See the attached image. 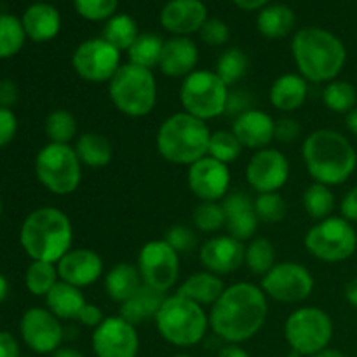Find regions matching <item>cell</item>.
Returning a JSON list of instances; mask_svg holds the SVG:
<instances>
[{
    "instance_id": "1",
    "label": "cell",
    "mask_w": 357,
    "mask_h": 357,
    "mask_svg": "<svg viewBox=\"0 0 357 357\" xmlns=\"http://www.w3.org/2000/svg\"><path fill=\"white\" fill-rule=\"evenodd\" d=\"M268 314L267 295L253 282L225 288L209 310V328L227 344H243L264 328Z\"/></svg>"
},
{
    "instance_id": "2",
    "label": "cell",
    "mask_w": 357,
    "mask_h": 357,
    "mask_svg": "<svg viewBox=\"0 0 357 357\" xmlns=\"http://www.w3.org/2000/svg\"><path fill=\"white\" fill-rule=\"evenodd\" d=\"M291 54L298 73L314 84H328L337 79L347 63L344 42L319 26L302 28L291 40Z\"/></svg>"
},
{
    "instance_id": "3",
    "label": "cell",
    "mask_w": 357,
    "mask_h": 357,
    "mask_svg": "<svg viewBox=\"0 0 357 357\" xmlns=\"http://www.w3.org/2000/svg\"><path fill=\"white\" fill-rule=\"evenodd\" d=\"M302 157L316 183L337 187L345 183L357 167V152L349 138L333 129H316L302 145Z\"/></svg>"
},
{
    "instance_id": "4",
    "label": "cell",
    "mask_w": 357,
    "mask_h": 357,
    "mask_svg": "<svg viewBox=\"0 0 357 357\" xmlns=\"http://www.w3.org/2000/svg\"><path fill=\"white\" fill-rule=\"evenodd\" d=\"M73 243V227L61 209L44 206L24 218L20 229V244L24 253L37 261L58 264Z\"/></svg>"
},
{
    "instance_id": "5",
    "label": "cell",
    "mask_w": 357,
    "mask_h": 357,
    "mask_svg": "<svg viewBox=\"0 0 357 357\" xmlns=\"http://www.w3.org/2000/svg\"><path fill=\"white\" fill-rule=\"evenodd\" d=\"M211 131L208 122L195 119L187 112L167 117L157 131L155 146L162 159L171 164L192 166L208 155Z\"/></svg>"
},
{
    "instance_id": "6",
    "label": "cell",
    "mask_w": 357,
    "mask_h": 357,
    "mask_svg": "<svg viewBox=\"0 0 357 357\" xmlns=\"http://www.w3.org/2000/svg\"><path fill=\"white\" fill-rule=\"evenodd\" d=\"M153 321L160 337L176 347L197 345L206 337L209 326L204 307L178 293L166 296Z\"/></svg>"
},
{
    "instance_id": "7",
    "label": "cell",
    "mask_w": 357,
    "mask_h": 357,
    "mask_svg": "<svg viewBox=\"0 0 357 357\" xmlns=\"http://www.w3.org/2000/svg\"><path fill=\"white\" fill-rule=\"evenodd\" d=\"M108 94L114 107L131 119L146 117L157 105V80L152 70L124 63L108 82Z\"/></svg>"
},
{
    "instance_id": "8",
    "label": "cell",
    "mask_w": 357,
    "mask_h": 357,
    "mask_svg": "<svg viewBox=\"0 0 357 357\" xmlns=\"http://www.w3.org/2000/svg\"><path fill=\"white\" fill-rule=\"evenodd\" d=\"M35 174L51 194L70 195L80 187L82 162L72 145L47 143L35 157Z\"/></svg>"
},
{
    "instance_id": "9",
    "label": "cell",
    "mask_w": 357,
    "mask_h": 357,
    "mask_svg": "<svg viewBox=\"0 0 357 357\" xmlns=\"http://www.w3.org/2000/svg\"><path fill=\"white\" fill-rule=\"evenodd\" d=\"M230 87L209 70H195L180 86V103L183 112L208 122L227 110Z\"/></svg>"
},
{
    "instance_id": "10",
    "label": "cell",
    "mask_w": 357,
    "mask_h": 357,
    "mask_svg": "<svg viewBox=\"0 0 357 357\" xmlns=\"http://www.w3.org/2000/svg\"><path fill=\"white\" fill-rule=\"evenodd\" d=\"M284 338L293 352L312 357L330 345L333 321L319 307H300L286 319Z\"/></svg>"
},
{
    "instance_id": "11",
    "label": "cell",
    "mask_w": 357,
    "mask_h": 357,
    "mask_svg": "<svg viewBox=\"0 0 357 357\" xmlns=\"http://www.w3.org/2000/svg\"><path fill=\"white\" fill-rule=\"evenodd\" d=\"M303 243L307 251L317 260L340 264L356 253L357 234L351 222L342 216H330L310 227Z\"/></svg>"
},
{
    "instance_id": "12",
    "label": "cell",
    "mask_w": 357,
    "mask_h": 357,
    "mask_svg": "<svg viewBox=\"0 0 357 357\" xmlns=\"http://www.w3.org/2000/svg\"><path fill=\"white\" fill-rule=\"evenodd\" d=\"M121 59V51L103 37L87 38L73 51L72 66L77 75L86 82L103 84L114 79L122 66Z\"/></svg>"
},
{
    "instance_id": "13",
    "label": "cell",
    "mask_w": 357,
    "mask_h": 357,
    "mask_svg": "<svg viewBox=\"0 0 357 357\" xmlns=\"http://www.w3.org/2000/svg\"><path fill=\"white\" fill-rule=\"evenodd\" d=\"M314 284L312 274L305 265L298 261H281L261 278L260 288L267 298L275 302L300 303L312 295Z\"/></svg>"
},
{
    "instance_id": "14",
    "label": "cell",
    "mask_w": 357,
    "mask_h": 357,
    "mask_svg": "<svg viewBox=\"0 0 357 357\" xmlns=\"http://www.w3.org/2000/svg\"><path fill=\"white\" fill-rule=\"evenodd\" d=\"M136 267L143 284L166 293L176 286L180 278V255L164 239L149 241L139 250Z\"/></svg>"
},
{
    "instance_id": "15",
    "label": "cell",
    "mask_w": 357,
    "mask_h": 357,
    "mask_svg": "<svg viewBox=\"0 0 357 357\" xmlns=\"http://www.w3.org/2000/svg\"><path fill=\"white\" fill-rule=\"evenodd\" d=\"M20 333L30 351L37 354H52L61 347L65 330L61 319L51 310L33 307L23 314L20 321Z\"/></svg>"
},
{
    "instance_id": "16",
    "label": "cell",
    "mask_w": 357,
    "mask_h": 357,
    "mask_svg": "<svg viewBox=\"0 0 357 357\" xmlns=\"http://www.w3.org/2000/svg\"><path fill=\"white\" fill-rule=\"evenodd\" d=\"M91 344L96 357H136L139 351L136 326L121 316L105 317L103 323L94 328Z\"/></svg>"
},
{
    "instance_id": "17",
    "label": "cell",
    "mask_w": 357,
    "mask_h": 357,
    "mask_svg": "<svg viewBox=\"0 0 357 357\" xmlns=\"http://www.w3.org/2000/svg\"><path fill=\"white\" fill-rule=\"evenodd\" d=\"M291 166L288 157L275 149H261L253 153L246 166V181L258 194L279 192L289 180Z\"/></svg>"
},
{
    "instance_id": "18",
    "label": "cell",
    "mask_w": 357,
    "mask_h": 357,
    "mask_svg": "<svg viewBox=\"0 0 357 357\" xmlns=\"http://www.w3.org/2000/svg\"><path fill=\"white\" fill-rule=\"evenodd\" d=\"M188 190L201 202H220L229 195L230 169L227 164L206 155L188 166Z\"/></svg>"
},
{
    "instance_id": "19",
    "label": "cell",
    "mask_w": 357,
    "mask_h": 357,
    "mask_svg": "<svg viewBox=\"0 0 357 357\" xmlns=\"http://www.w3.org/2000/svg\"><path fill=\"white\" fill-rule=\"evenodd\" d=\"M246 246L241 241L227 236H213L199 250L202 268L216 275H229L244 265Z\"/></svg>"
},
{
    "instance_id": "20",
    "label": "cell",
    "mask_w": 357,
    "mask_h": 357,
    "mask_svg": "<svg viewBox=\"0 0 357 357\" xmlns=\"http://www.w3.org/2000/svg\"><path fill=\"white\" fill-rule=\"evenodd\" d=\"M159 20L173 37H188L201 31L208 21V7L202 0H169L160 10Z\"/></svg>"
},
{
    "instance_id": "21",
    "label": "cell",
    "mask_w": 357,
    "mask_h": 357,
    "mask_svg": "<svg viewBox=\"0 0 357 357\" xmlns=\"http://www.w3.org/2000/svg\"><path fill=\"white\" fill-rule=\"evenodd\" d=\"M56 268L59 281L82 289L94 284L103 275V260L89 248H75L56 264Z\"/></svg>"
},
{
    "instance_id": "22",
    "label": "cell",
    "mask_w": 357,
    "mask_h": 357,
    "mask_svg": "<svg viewBox=\"0 0 357 357\" xmlns=\"http://www.w3.org/2000/svg\"><path fill=\"white\" fill-rule=\"evenodd\" d=\"M225 211V229L230 237L246 243L253 239L258 230V216L255 213V201L244 192H232L222 201Z\"/></svg>"
},
{
    "instance_id": "23",
    "label": "cell",
    "mask_w": 357,
    "mask_h": 357,
    "mask_svg": "<svg viewBox=\"0 0 357 357\" xmlns=\"http://www.w3.org/2000/svg\"><path fill=\"white\" fill-rule=\"evenodd\" d=\"M230 131L236 135L244 149L258 152L261 149H267L271 142H274L275 121L267 112L253 108L234 119Z\"/></svg>"
},
{
    "instance_id": "24",
    "label": "cell",
    "mask_w": 357,
    "mask_h": 357,
    "mask_svg": "<svg viewBox=\"0 0 357 357\" xmlns=\"http://www.w3.org/2000/svg\"><path fill=\"white\" fill-rule=\"evenodd\" d=\"M199 63V49L190 37H171L164 42L159 68L171 79L190 75Z\"/></svg>"
},
{
    "instance_id": "25",
    "label": "cell",
    "mask_w": 357,
    "mask_h": 357,
    "mask_svg": "<svg viewBox=\"0 0 357 357\" xmlns=\"http://www.w3.org/2000/svg\"><path fill=\"white\" fill-rule=\"evenodd\" d=\"M21 23L26 37L40 44L58 37L61 30V14L51 3L37 2L24 10Z\"/></svg>"
},
{
    "instance_id": "26",
    "label": "cell",
    "mask_w": 357,
    "mask_h": 357,
    "mask_svg": "<svg viewBox=\"0 0 357 357\" xmlns=\"http://www.w3.org/2000/svg\"><path fill=\"white\" fill-rule=\"evenodd\" d=\"M309 94V82L300 73H284L272 82L268 100L275 110L293 114L303 107Z\"/></svg>"
},
{
    "instance_id": "27",
    "label": "cell",
    "mask_w": 357,
    "mask_h": 357,
    "mask_svg": "<svg viewBox=\"0 0 357 357\" xmlns=\"http://www.w3.org/2000/svg\"><path fill=\"white\" fill-rule=\"evenodd\" d=\"M225 291V282L216 274L208 271L195 272L188 275L178 288V295L199 303L201 307H213L216 300Z\"/></svg>"
},
{
    "instance_id": "28",
    "label": "cell",
    "mask_w": 357,
    "mask_h": 357,
    "mask_svg": "<svg viewBox=\"0 0 357 357\" xmlns=\"http://www.w3.org/2000/svg\"><path fill=\"white\" fill-rule=\"evenodd\" d=\"M164 300H166V293L157 291V289L143 284L128 302L122 303L119 316L124 317L128 323L138 326V324L146 323V321L155 319Z\"/></svg>"
},
{
    "instance_id": "29",
    "label": "cell",
    "mask_w": 357,
    "mask_h": 357,
    "mask_svg": "<svg viewBox=\"0 0 357 357\" xmlns=\"http://www.w3.org/2000/svg\"><path fill=\"white\" fill-rule=\"evenodd\" d=\"M143 286V279L136 265L121 264L114 265L110 271L105 274V291L107 296L115 303H124L138 291Z\"/></svg>"
},
{
    "instance_id": "30",
    "label": "cell",
    "mask_w": 357,
    "mask_h": 357,
    "mask_svg": "<svg viewBox=\"0 0 357 357\" xmlns=\"http://www.w3.org/2000/svg\"><path fill=\"white\" fill-rule=\"evenodd\" d=\"M86 296L82 295V289L68 284V282L58 281L54 288L45 296V309L51 310L58 319L70 321L79 317L80 310L86 305Z\"/></svg>"
},
{
    "instance_id": "31",
    "label": "cell",
    "mask_w": 357,
    "mask_h": 357,
    "mask_svg": "<svg viewBox=\"0 0 357 357\" xmlns=\"http://www.w3.org/2000/svg\"><path fill=\"white\" fill-rule=\"evenodd\" d=\"M75 152L82 166L91 169L107 167L114 159V146L110 139L100 132H84L75 139Z\"/></svg>"
},
{
    "instance_id": "32",
    "label": "cell",
    "mask_w": 357,
    "mask_h": 357,
    "mask_svg": "<svg viewBox=\"0 0 357 357\" xmlns=\"http://www.w3.org/2000/svg\"><path fill=\"white\" fill-rule=\"evenodd\" d=\"M296 16L291 7L284 3H272L265 6L258 13L257 28L264 37L267 38H282L288 37L295 28Z\"/></svg>"
},
{
    "instance_id": "33",
    "label": "cell",
    "mask_w": 357,
    "mask_h": 357,
    "mask_svg": "<svg viewBox=\"0 0 357 357\" xmlns=\"http://www.w3.org/2000/svg\"><path fill=\"white\" fill-rule=\"evenodd\" d=\"M101 37L107 42H110L114 47H117L119 51H129L132 44H135L136 38L139 37L138 23L135 21V17L129 16V14H115L110 20L105 23L103 35Z\"/></svg>"
},
{
    "instance_id": "34",
    "label": "cell",
    "mask_w": 357,
    "mask_h": 357,
    "mask_svg": "<svg viewBox=\"0 0 357 357\" xmlns=\"http://www.w3.org/2000/svg\"><path fill=\"white\" fill-rule=\"evenodd\" d=\"M45 136L49 138V143H61V145H70L73 139H77L79 132V124L73 114H70L65 108L52 110L45 117L44 124Z\"/></svg>"
},
{
    "instance_id": "35",
    "label": "cell",
    "mask_w": 357,
    "mask_h": 357,
    "mask_svg": "<svg viewBox=\"0 0 357 357\" xmlns=\"http://www.w3.org/2000/svg\"><path fill=\"white\" fill-rule=\"evenodd\" d=\"M164 42L166 40H162L155 33H139V37L136 38L135 44L128 51L129 63L149 70H152L153 66H159Z\"/></svg>"
},
{
    "instance_id": "36",
    "label": "cell",
    "mask_w": 357,
    "mask_h": 357,
    "mask_svg": "<svg viewBox=\"0 0 357 357\" xmlns=\"http://www.w3.org/2000/svg\"><path fill=\"white\" fill-rule=\"evenodd\" d=\"M244 265L250 268L251 274L264 278L275 265V248L265 237H253L246 244L244 251Z\"/></svg>"
},
{
    "instance_id": "37",
    "label": "cell",
    "mask_w": 357,
    "mask_h": 357,
    "mask_svg": "<svg viewBox=\"0 0 357 357\" xmlns=\"http://www.w3.org/2000/svg\"><path fill=\"white\" fill-rule=\"evenodd\" d=\"M302 202L307 215L312 220L321 222V220L330 218L331 213H333L335 195L333 192H331V187L314 181V183L309 185V187L305 188V192H303Z\"/></svg>"
},
{
    "instance_id": "38",
    "label": "cell",
    "mask_w": 357,
    "mask_h": 357,
    "mask_svg": "<svg viewBox=\"0 0 357 357\" xmlns=\"http://www.w3.org/2000/svg\"><path fill=\"white\" fill-rule=\"evenodd\" d=\"M58 281L59 275L56 264H49V261L31 260V264L26 268V274H24V284L33 296H44L45 298Z\"/></svg>"
},
{
    "instance_id": "39",
    "label": "cell",
    "mask_w": 357,
    "mask_h": 357,
    "mask_svg": "<svg viewBox=\"0 0 357 357\" xmlns=\"http://www.w3.org/2000/svg\"><path fill=\"white\" fill-rule=\"evenodd\" d=\"M323 103L335 114H349L357 103V91L347 80H331L323 89Z\"/></svg>"
},
{
    "instance_id": "40",
    "label": "cell",
    "mask_w": 357,
    "mask_h": 357,
    "mask_svg": "<svg viewBox=\"0 0 357 357\" xmlns=\"http://www.w3.org/2000/svg\"><path fill=\"white\" fill-rule=\"evenodd\" d=\"M26 33L20 17L0 14V59H9L23 49Z\"/></svg>"
},
{
    "instance_id": "41",
    "label": "cell",
    "mask_w": 357,
    "mask_h": 357,
    "mask_svg": "<svg viewBox=\"0 0 357 357\" xmlns=\"http://www.w3.org/2000/svg\"><path fill=\"white\" fill-rule=\"evenodd\" d=\"M248 66H250V59H248L246 52L239 47H230L216 61L215 73L227 86L232 87L246 75Z\"/></svg>"
},
{
    "instance_id": "42",
    "label": "cell",
    "mask_w": 357,
    "mask_h": 357,
    "mask_svg": "<svg viewBox=\"0 0 357 357\" xmlns=\"http://www.w3.org/2000/svg\"><path fill=\"white\" fill-rule=\"evenodd\" d=\"M243 149L244 146L232 131H215L211 132V139H209L208 155L229 166L230 162L239 159Z\"/></svg>"
},
{
    "instance_id": "43",
    "label": "cell",
    "mask_w": 357,
    "mask_h": 357,
    "mask_svg": "<svg viewBox=\"0 0 357 357\" xmlns=\"http://www.w3.org/2000/svg\"><path fill=\"white\" fill-rule=\"evenodd\" d=\"M255 213L258 216V222L274 225V223L282 222L288 213L284 197L279 192H271V194H258L255 199Z\"/></svg>"
},
{
    "instance_id": "44",
    "label": "cell",
    "mask_w": 357,
    "mask_h": 357,
    "mask_svg": "<svg viewBox=\"0 0 357 357\" xmlns=\"http://www.w3.org/2000/svg\"><path fill=\"white\" fill-rule=\"evenodd\" d=\"M192 222L199 232L213 234L225 227V211L220 202H199L192 213Z\"/></svg>"
},
{
    "instance_id": "45",
    "label": "cell",
    "mask_w": 357,
    "mask_h": 357,
    "mask_svg": "<svg viewBox=\"0 0 357 357\" xmlns=\"http://www.w3.org/2000/svg\"><path fill=\"white\" fill-rule=\"evenodd\" d=\"M77 14L87 21H108L115 16L119 0H73Z\"/></svg>"
},
{
    "instance_id": "46",
    "label": "cell",
    "mask_w": 357,
    "mask_h": 357,
    "mask_svg": "<svg viewBox=\"0 0 357 357\" xmlns=\"http://www.w3.org/2000/svg\"><path fill=\"white\" fill-rule=\"evenodd\" d=\"M164 241H166L178 255L190 253V251L195 250V246H197V236H195V232L190 227L185 225L169 227L166 236H164Z\"/></svg>"
},
{
    "instance_id": "47",
    "label": "cell",
    "mask_w": 357,
    "mask_h": 357,
    "mask_svg": "<svg viewBox=\"0 0 357 357\" xmlns=\"http://www.w3.org/2000/svg\"><path fill=\"white\" fill-rule=\"evenodd\" d=\"M201 38L202 42H206L208 45H225L230 38V28L225 21L218 20V17H208L204 24L201 28Z\"/></svg>"
},
{
    "instance_id": "48",
    "label": "cell",
    "mask_w": 357,
    "mask_h": 357,
    "mask_svg": "<svg viewBox=\"0 0 357 357\" xmlns=\"http://www.w3.org/2000/svg\"><path fill=\"white\" fill-rule=\"evenodd\" d=\"M255 108V98L250 91L246 89H230L229 98H227V110L225 114L232 115L234 119L239 117L241 114Z\"/></svg>"
},
{
    "instance_id": "49",
    "label": "cell",
    "mask_w": 357,
    "mask_h": 357,
    "mask_svg": "<svg viewBox=\"0 0 357 357\" xmlns=\"http://www.w3.org/2000/svg\"><path fill=\"white\" fill-rule=\"evenodd\" d=\"M302 135V126L298 121L291 117H281L275 121V136L279 143H291L296 142Z\"/></svg>"
},
{
    "instance_id": "50",
    "label": "cell",
    "mask_w": 357,
    "mask_h": 357,
    "mask_svg": "<svg viewBox=\"0 0 357 357\" xmlns=\"http://www.w3.org/2000/svg\"><path fill=\"white\" fill-rule=\"evenodd\" d=\"M17 132V117L10 108L0 107V149L9 145Z\"/></svg>"
},
{
    "instance_id": "51",
    "label": "cell",
    "mask_w": 357,
    "mask_h": 357,
    "mask_svg": "<svg viewBox=\"0 0 357 357\" xmlns=\"http://www.w3.org/2000/svg\"><path fill=\"white\" fill-rule=\"evenodd\" d=\"M77 321L87 328H98L105 321L103 310H101L100 307L93 305V303H86V305L82 307V310H80Z\"/></svg>"
},
{
    "instance_id": "52",
    "label": "cell",
    "mask_w": 357,
    "mask_h": 357,
    "mask_svg": "<svg viewBox=\"0 0 357 357\" xmlns=\"http://www.w3.org/2000/svg\"><path fill=\"white\" fill-rule=\"evenodd\" d=\"M20 100V89L16 82L10 79L0 80V107L10 108Z\"/></svg>"
},
{
    "instance_id": "53",
    "label": "cell",
    "mask_w": 357,
    "mask_h": 357,
    "mask_svg": "<svg viewBox=\"0 0 357 357\" xmlns=\"http://www.w3.org/2000/svg\"><path fill=\"white\" fill-rule=\"evenodd\" d=\"M340 213L342 218H345L351 223H357V187H352L344 195L340 202Z\"/></svg>"
},
{
    "instance_id": "54",
    "label": "cell",
    "mask_w": 357,
    "mask_h": 357,
    "mask_svg": "<svg viewBox=\"0 0 357 357\" xmlns=\"http://www.w3.org/2000/svg\"><path fill=\"white\" fill-rule=\"evenodd\" d=\"M0 357H21L20 344L9 331L0 330Z\"/></svg>"
},
{
    "instance_id": "55",
    "label": "cell",
    "mask_w": 357,
    "mask_h": 357,
    "mask_svg": "<svg viewBox=\"0 0 357 357\" xmlns=\"http://www.w3.org/2000/svg\"><path fill=\"white\" fill-rule=\"evenodd\" d=\"M218 357H250L246 351L237 344H227L222 351L218 352Z\"/></svg>"
},
{
    "instance_id": "56",
    "label": "cell",
    "mask_w": 357,
    "mask_h": 357,
    "mask_svg": "<svg viewBox=\"0 0 357 357\" xmlns=\"http://www.w3.org/2000/svg\"><path fill=\"white\" fill-rule=\"evenodd\" d=\"M243 10H261L268 3V0H232Z\"/></svg>"
},
{
    "instance_id": "57",
    "label": "cell",
    "mask_w": 357,
    "mask_h": 357,
    "mask_svg": "<svg viewBox=\"0 0 357 357\" xmlns=\"http://www.w3.org/2000/svg\"><path fill=\"white\" fill-rule=\"evenodd\" d=\"M345 300H347L354 309H357V278L349 281L347 286H345Z\"/></svg>"
},
{
    "instance_id": "58",
    "label": "cell",
    "mask_w": 357,
    "mask_h": 357,
    "mask_svg": "<svg viewBox=\"0 0 357 357\" xmlns=\"http://www.w3.org/2000/svg\"><path fill=\"white\" fill-rule=\"evenodd\" d=\"M345 126H347V129L352 135L357 136V107L352 108L347 114V117H345Z\"/></svg>"
},
{
    "instance_id": "59",
    "label": "cell",
    "mask_w": 357,
    "mask_h": 357,
    "mask_svg": "<svg viewBox=\"0 0 357 357\" xmlns=\"http://www.w3.org/2000/svg\"><path fill=\"white\" fill-rule=\"evenodd\" d=\"M51 357H84L82 352H79L77 349L72 347H59L58 351L52 352Z\"/></svg>"
},
{
    "instance_id": "60",
    "label": "cell",
    "mask_w": 357,
    "mask_h": 357,
    "mask_svg": "<svg viewBox=\"0 0 357 357\" xmlns=\"http://www.w3.org/2000/svg\"><path fill=\"white\" fill-rule=\"evenodd\" d=\"M312 357H347V356H345L342 351H338V349L326 347V349H323L321 352H317V354H314Z\"/></svg>"
},
{
    "instance_id": "61",
    "label": "cell",
    "mask_w": 357,
    "mask_h": 357,
    "mask_svg": "<svg viewBox=\"0 0 357 357\" xmlns=\"http://www.w3.org/2000/svg\"><path fill=\"white\" fill-rule=\"evenodd\" d=\"M7 295H9V282H7L6 275L0 274V303L7 298Z\"/></svg>"
},
{
    "instance_id": "62",
    "label": "cell",
    "mask_w": 357,
    "mask_h": 357,
    "mask_svg": "<svg viewBox=\"0 0 357 357\" xmlns=\"http://www.w3.org/2000/svg\"><path fill=\"white\" fill-rule=\"evenodd\" d=\"M2 211H3V206H2V199H0V218H2Z\"/></svg>"
},
{
    "instance_id": "63",
    "label": "cell",
    "mask_w": 357,
    "mask_h": 357,
    "mask_svg": "<svg viewBox=\"0 0 357 357\" xmlns=\"http://www.w3.org/2000/svg\"><path fill=\"white\" fill-rule=\"evenodd\" d=\"M174 357H192V356H187V354H178V356H174Z\"/></svg>"
}]
</instances>
